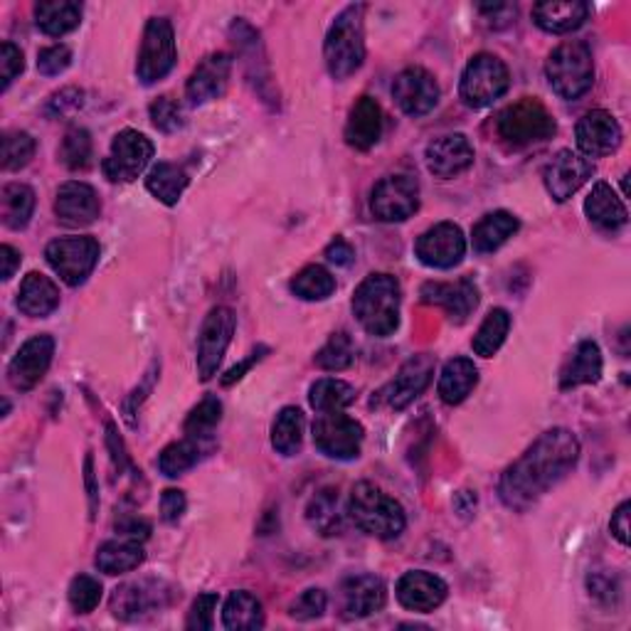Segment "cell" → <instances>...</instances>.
Returning <instances> with one entry per match:
<instances>
[{
	"instance_id": "cell-6",
	"label": "cell",
	"mask_w": 631,
	"mask_h": 631,
	"mask_svg": "<svg viewBox=\"0 0 631 631\" xmlns=\"http://www.w3.org/2000/svg\"><path fill=\"white\" fill-rule=\"evenodd\" d=\"M499 136L514 149H526V146L543 143L553 139L557 124L553 114L538 102V99H520L499 114Z\"/></svg>"
},
{
	"instance_id": "cell-53",
	"label": "cell",
	"mask_w": 631,
	"mask_h": 631,
	"mask_svg": "<svg viewBox=\"0 0 631 631\" xmlns=\"http://www.w3.org/2000/svg\"><path fill=\"white\" fill-rule=\"evenodd\" d=\"M215 609H217V594L205 592L193 602V609L188 615V629H198V631H207L213 629L215 621Z\"/></svg>"
},
{
	"instance_id": "cell-59",
	"label": "cell",
	"mask_w": 631,
	"mask_h": 631,
	"mask_svg": "<svg viewBox=\"0 0 631 631\" xmlns=\"http://www.w3.org/2000/svg\"><path fill=\"white\" fill-rule=\"evenodd\" d=\"M118 533H122L124 538H131V541H146L151 533V526L149 523H143V520L139 518H129V520H122L118 523Z\"/></svg>"
},
{
	"instance_id": "cell-44",
	"label": "cell",
	"mask_w": 631,
	"mask_h": 631,
	"mask_svg": "<svg viewBox=\"0 0 631 631\" xmlns=\"http://www.w3.org/2000/svg\"><path fill=\"white\" fill-rule=\"evenodd\" d=\"M306 520L321 535H336L341 530V514H338V493L333 489H321L308 501Z\"/></svg>"
},
{
	"instance_id": "cell-12",
	"label": "cell",
	"mask_w": 631,
	"mask_h": 631,
	"mask_svg": "<svg viewBox=\"0 0 631 631\" xmlns=\"http://www.w3.org/2000/svg\"><path fill=\"white\" fill-rule=\"evenodd\" d=\"M237 318L232 308L215 306L205 316L203 328H200L198 336V375L203 382H207L217 373L219 363H223V355L232 343Z\"/></svg>"
},
{
	"instance_id": "cell-49",
	"label": "cell",
	"mask_w": 631,
	"mask_h": 631,
	"mask_svg": "<svg viewBox=\"0 0 631 631\" xmlns=\"http://www.w3.org/2000/svg\"><path fill=\"white\" fill-rule=\"evenodd\" d=\"M35 155V139L27 131H11L3 139V168L21 171Z\"/></svg>"
},
{
	"instance_id": "cell-23",
	"label": "cell",
	"mask_w": 631,
	"mask_h": 631,
	"mask_svg": "<svg viewBox=\"0 0 631 631\" xmlns=\"http://www.w3.org/2000/svg\"><path fill=\"white\" fill-rule=\"evenodd\" d=\"M621 126L605 109L588 112L578 124V149L590 159H602L619 149Z\"/></svg>"
},
{
	"instance_id": "cell-43",
	"label": "cell",
	"mask_w": 631,
	"mask_h": 631,
	"mask_svg": "<svg viewBox=\"0 0 631 631\" xmlns=\"http://www.w3.org/2000/svg\"><path fill=\"white\" fill-rule=\"evenodd\" d=\"M291 291L304 301H324L336 291V279L321 264H308L291 279Z\"/></svg>"
},
{
	"instance_id": "cell-2",
	"label": "cell",
	"mask_w": 631,
	"mask_h": 631,
	"mask_svg": "<svg viewBox=\"0 0 631 631\" xmlns=\"http://www.w3.org/2000/svg\"><path fill=\"white\" fill-rule=\"evenodd\" d=\"M400 281L392 274H370L353 294V314L375 338H388L400 326Z\"/></svg>"
},
{
	"instance_id": "cell-54",
	"label": "cell",
	"mask_w": 631,
	"mask_h": 631,
	"mask_svg": "<svg viewBox=\"0 0 631 631\" xmlns=\"http://www.w3.org/2000/svg\"><path fill=\"white\" fill-rule=\"evenodd\" d=\"M25 67V60H23V52L21 48H15L13 42H3L0 45V87L8 89L11 87V81L21 75Z\"/></svg>"
},
{
	"instance_id": "cell-35",
	"label": "cell",
	"mask_w": 631,
	"mask_h": 631,
	"mask_svg": "<svg viewBox=\"0 0 631 631\" xmlns=\"http://www.w3.org/2000/svg\"><path fill=\"white\" fill-rule=\"evenodd\" d=\"M146 560V553L139 541L124 538V541H109L97 551L94 563L99 572L104 575H124L131 572Z\"/></svg>"
},
{
	"instance_id": "cell-14",
	"label": "cell",
	"mask_w": 631,
	"mask_h": 631,
	"mask_svg": "<svg viewBox=\"0 0 631 631\" xmlns=\"http://www.w3.org/2000/svg\"><path fill=\"white\" fill-rule=\"evenodd\" d=\"M171 602V588L161 580H136L116 588L112 594V611L116 619L134 621L153 611H161Z\"/></svg>"
},
{
	"instance_id": "cell-39",
	"label": "cell",
	"mask_w": 631,
	"mask_h": 631,
	"mask_svg": "<svg viewBox=\"0 0 631 631\" xmlns=\"http://www.w3.org/2000/svg\"><path fill=\"white\" fill-rule=\"evenodd\" d=\"M304 442V413L299 407H283L272 425V446L281 456H296Z\"/></svg>"
},
{
	"instance_id": "cell-11",
	"label": "cell",
	"mask_w": 631,
	"mask_h": 631,
	"mask_svg": "<svg viewBox=\"0 0 631 631\" xmlns=\"http://www.w3.org/2000/svg\"><path fill=\"white\" fill-rule=\"evenodd\" d=\"M419 207V182L407 173H395V176L382 178L373 188L370 210L380 223H405L413 217Z\"/></svg>"
},
{
	"instance_id": "cell-33",
	"label": "cell",
	"mask_w": 631,
	"mask_h": 631,
	"mask_svg": "<svg viewBox=\"0 0 631 631\" xmlns=\"http://www.w3.org/2000/svg\"><path fill=\"white\" fill-rule=\"evenodd\" d=\"M518 217L506 213V210H496V213L483 215L477 225H474L471 242L474 250L479 254H491L496 252L499 247L506 244L510 237L518 232Z\"/></svg>"
},
{
	"instance_id": "cell-15",
	"label": "cell",
	"mask_w": 631,
	"mask_h": 631,
	"mask_svg": "<svg viewBox=\"0 0 631 631\" xmlns=\"http://www.w3.org/2000/svg\"><path fill=\"white\" fill-rule=\"evenodd\" d=\"M417 260L432 269H452L464 260L466 237L459 225L439 223L419 237L415 244Z\"/></svg>"
},
{
	"instance_id": "cell-5",
	"label": "cell",
	"mask_w": 631,
	"mask_h": 631,
	"mask_svg": "<svg viewBox=\"0 0 631 631\" xmlns=\"http://www.w3.org/2000/svg\"><path fill=\"white\" fill-rule=\"evenodd\" d=\"M545 77L557 97L575 102L594 85V60L588 42L570 40L551 52L545 62Z\"/></svg>"
},
{
	"instance_id": "cell-48",
	"label": "cell",
	"mask_w": 631,
	"mask_h": 631,
	"mask_svg": "<svg viewBox=\"0 0 631 631\" xmlns=\"http://www.w3.org/2000/svg\"><path fill=\"white\" fill-rule=\"evenodd\" d=\"M102 582L89 578V575H77L75 580L70 584V605L77 615H89L99 607L102 602Z\"/></svg>"
},
{
	"instance_id": "cell-62",
	"label": "cell",
	"mask_w": 631,
	"mask_h": 631,
	"mask_svg": "<svg viewBox=\"0 0 631 631\" xmlns=\"http://www.w3.org/2000/svg\"><path fill=\"white\" fill-rule=\"evenodd\" d=\"M262 353H267V349H262V351H257V353H252V355H250V358H247L244 363H240V365H235V368H232L230 373H227V375H225V378H223V386H232V382H235V380H240V378H242V375H244L247 370H250V368H252V365H254V363H257V361L262 358Z\"/></svg>"
},
{
	"instance_id": "cell-13",
	"label": "cell",
	"mask_w": 631,
	"mask_h": 631,
	"mask_svg": "<svg viewBox=\"0 0 631 631\" xmlns=\"http://www.w3.org/2000/svg\"><path fill=\"white\" fill-rule=\"evenodd\" d=\"M153 159V143L141 131L124 129L114 136L112 151L102 163L104 176L112 182H131L141 176Z\"/></svg>"
},
{
	"instance_id": "cell-32",
	"label": "cell",
	"mask_w": 631,
	"mask_h": 631,
	"mask_svg": "<svg viewBox=\"0 0 631 631\" xmlns=\"http://www.w3.org/2000/svg\"><path fill=\"white\" fill-rule=\"evenodd\" d=\"M479 386V368L469 358H454L444 365L439 375V397L446 405H459Z\"/></svg>"
},
{
	"instance_id": "cell-22",
	"label": "cell",
	"mask_w": 631,
	"mask_h": 631,
	"mask_svg": "<svg viewBox=\"0 0 631 631\" xmlns=\"http://www.w3.org/2000/svg\"><path fill=\"white\" fill-rule=\"evenodd\" d=\"M232 75V58L227 52H215L200 62L186 85V94L190 104H207L213 99L223 97Z\"/></svg>"
},
{
	"instance_id": "cell-24",
	"label": "cell",
	"mask_w": 631,
	"mask_h": 631,
	"mask_svg": "<svg viewBox=\"0 0 631 631\" xmlns=\"http://www.w3.org/2000/svg\"><path fill=\"white\" fill-rule=\"evenodd\" d=\"M54 213H58V219L62 225L87 227L94 223L99 213H102V203H99L97 190L87 186V182L70 180L58 190Z\"/></svg>"
},
{
	"instance_id": "cell-21",
	"label": "cell",
	"mask_w": 631,
	"mask_h": 631,
	"mask_svg": "<svg viewBox=\"0 0 631 631\" xmlns=\"http://www.w3.org/2000/svg\"><path fill=\"white\" fill-rule=\"evenodd\" d=\"M427 168L437 178H456L459 173L469 171L474 163V146L464 134L439 136L425 151Z\"/></svg>"
},
{
	"instance_id": "cell-45",
	"label": "cell",
	"mask_w": 631,
	"mask_h": 631,
	"mask_svg": "<svg viewBox=\"0 0 631 631\" xmlns=\"http://www.w3.org/2000/svg\"><path fill=\"white\" fill-rule=\"evenodd\" d=\"M223 419V405H219L217 397H205L200 405L188 415L186 419V437L200 439V442H207L213 437L215 427Z\"/></svg>"
},
{
	"instance_id": "cell-20",
	"label": "cell",
	"mask_w": 631,
	"mask_h": 631,
	"mask_svg": "<svg viewBox=\"0 0 631 631\" xmlns=\"http://www.w3.org/2000/svg\"><path fill=\"white\" fill-rule=\"evenodd\" d=\"M434 375V358L432 355H415L409 358L392 378L390 386L382 390V400L388 402L392 409H405L409 402H415L429 388Z\"/></svg>"
},
{
	"instance_id": "cell-10",
	"label": "cell",
	"mask_w": 631,
	"mask_h": 631,
	"mask_svg": "<svg viewBox=\"0 0 631 631\" xmlns=\"http://www.w3.org/2000/svg\"><path fill=\"white\" fill-rule=\"evenodd\" d=\"M363 437V425L343 415V409L341 413H321V417L314 422V444L328 459H358Z\"/></svg>"
},
{
	"instance_id": "cell-57",
	"label": "cell",
	"mask_w": 631,
	"mask_h": 631,
	"mask_svg": "<svg viewBox=\"0 0 631 631\" xmlns=\"http://www.w3.org/2000/svg\"><path fill=\"white\" fill-rule=\"evenodd\" d=\"M629 508H631L629 501L621 503L615 514H611V523H609L611 535H615L621 545H629Z\"/></svg>"
},
{
	"instance_id": "cell-27",
	"label": "cell",
	"mask_w": 631,
	"mask_h": 631,
	"mask_svg": "<svg viewBox=\"0 0 631 631\" xmlns=\"http://www.w3.org/2000/svg\"><path fill=\"white\" fill-rule=\"evenodd\" d=\"M382 136V109L373 97H361L353 104L349 124H345V141L358 151H370Z\"/></svg>"
},
{
	"instance_id": "cell-58",
	"label": "cell",
	"mask_w": 631,
	"mask_h": 631,
	"mask_svg": "<svg viewBox=\"0 0 631 631\" xmlns=\"http://www.w3.org/2000/svg\"><path fill=\"white\" fill-rule=\"evenodd\" d=\"M326 257H328V262H333L336 267H349V264L355 257V252H353V247L349 242L341 240V237H336V240L328 244Z\"/></svg>"
},
{
	"instance_id": "cell-61",
	"label": "cell",
	"mask_w": 631,
	"mask_h": 631,
	"mask_svg": "<svg viewBox=\"0 0 631 631\" xmlns=\"http://www.w3.org/2000/svg\"><path fill=\"white\" fill-rule=\"evenodd\" d=\"M0 262H3V281H8L15 274V269L21 267V252L13 250L11 244H3L0 247Z\"/></svg>"
},
{
	"instance_id": "cell-29",
	"label": "cell",
	"mask_w": 631,
	"mask_h": 631,
	"mask_svg": "<svg viewBox=\"0 0 631 631\" xmlns=\"http://www.w3.org/2000/svg\"><path fill=\"white\" fill-rule=\"evenodd\" d=\"M58 306H60L58 283L40 272L27 274L21 283V291H17V308H21L25 316L42 318L50 316Z\"/></svg>"
},
{
	"instance_id": "cell-46",
	"label": "cell",
	"mask_w": 631,
	"mask_h": 631,
	"mask_svg": "<svg viewBox=\"0 0 631 631\" xmlns=\"http://www.w3.org/2000/svg\"><path fill=\"white\" fill-rule=\"evenodd\" d=\"M353 355H355V351H353L351 336L345 333V331H338V333H333L331 338H328V343L324 345L321 351L316 353V365L321 370L338 373V370L351 368Z\"/></svg>"
},
{
	"instance_id": "cell-60",
	"label": "cell",
	"mask_w": 631,
	"mask_h": 631,
	"mask_svg": "<svg viewBox=\"0 0 631 631\" xmlns=\"http://www.w3.org/2000/svg\"><path fill=\"white\" fill-rule=\"evenodd\" d=\"M106 442H109V450H112V459L114 464L118 466V469H124V466H129V454H126L124 450V442H122V437L116 434V429L109 425V437H106Z\"/></svg>"
},
{
	"instance_id": "cell-25",
	"label": "cell",
	"mask_w": 631,
	"mask_h": 631,
	"mask_svg": "<svg viewBox=\"0 0 631 631\" xmlns=\"http://www.w3.org/2000/svg\"><path fill=\"white\" fill-rule=\"evenodd\" d=\"M397 600L400 605L409 611H419V615H427V611H434L450 594V588L442 578H437L432 572L425 570H413L405 572L397 582Z\"/></svg>"
},
{
	"instance_id": "cell-18",
	"label": "cell",
	"mask_w": 631,
	"mask_h": 631,
	"mask_svg": "<svg viewBox=\"0 0 631 631\" xmlns=\"http://www.w3.org/2000/svg\"><path fill=\"white\" fill-rule=\"evenodd\" d=\"M392 99L407 116H425L439 102V85L427 70L407 67L392 81Z\"/></svg>"
},
{
	"instance_id": "cell-36",
	"label": "cell",
	"mask_w": 631,
	"mask_h": 631,
	"mask_svg": "<svg viewBox=\"0 0 631 631\" xmlns=\"http://www.w3.org/2000/svg\"><path fill=\"white\" fill-rule=\"evenodd\" d=\"M188 173L176 166V163H155L149 176H146V188H149V193L155 200L171 207L178 205V200L188 188Z\"/></svg>"
},
{
	"instance_id": "cell-50",
	"label": "cell",
	"mask_w": 631,
	"mask_h": 631,
	"mask_svg": "<svg viewBox=\"0 0 631 631\" xmlns=\"http://www.w3.org/2000/svg\"><path fill=\"white\" fill-rule=\"evenodd\" d=\"M151 122L159 131L163 134H176L186 126V114H182V106L171 97H161L151 104Z\"/></svg>"
},
{
	"instance_id": "cell-51",
	"label": "cell",
	"mask_w": 631,
	"mask_h": 631,
	"mask_svg": "<svg viewBox=\"0 0 631 631\" xmlns=\"http://www.w3.org/2000/svg\"><path fill=\"white\" fill-rule=\"evenodd\" d=\"M326 605H328V597L324 590H306V592H301L294 602H291L289 615L301 621L318 619L326 611Z\"/></svg>"
},
{
	"instance_id": "cell-52",
	"label": "cell",
	"mask_w": 631,
	"mask_h": 631,
	"mask_svg": "<svg viewBox=\"0 0 631 631\" xmlns=\"http://www.w3.org/2000/svg\"><path fill=\"white\" fill-rule=\"evenodd\" d=\"M72 65V50L67 45H52L38 54V70L45 77H58Z\"/></svg>"
},
{
	"instance_id": "cell-37",
	"label": "cell",
	"mask_w": 631,
	"mask_h": 631,
	"mask_svg": "<svg viewBox=\"0 0 631 631\" xmlns=\"http://www.w3.org/2000/svg\"><path fill=\"white\" fill-rule=\"evenodd\" d=\"M223 624L230 631H254L264 627L262 602L252 592H232L223 607Z\"/></svg>"
},
{
	"instance_id": "cell-42",
	"label": "cell",
	"mask_w": 631,
	"mask_h": 631,
	"mask_svg": "<svg viewBox=\"0 0 631 631\" xmlns=\"http://www.w3.org/2000/svg\"><path fill=\"white\" fill-rule=\"evenodd\" d=\"M510 331V316L506 308H493L491 314L483 318V324L479 326L477 336H474L471 349L481 358H493L499 353V349L506 341V336Z\"/></svg>"
},
{
	"instance_id": "cell-3",
	"label": "cell",
	"mask_w": 631,
	"mask_h": 631,
	"mask_svg": "<svg viewBox=\"0 0 631 631\" xmlns=\"http://www.w3.org/2000/svg\"><path fill=\"white\" fill-rule=\"evenodd\" d=\"M349 516L363 533L380 541H392L405 530V510L400 503L388 496L380 487L370 481L355 483L349 499Z\"/></svg>"
},
{
	"instance_id": "cell-17",
	"label": "cell",
	"mask_w": 631,
	"mask_h": 631,
	"mask_svg": "<svg viewBox=\"0 0 631 631\" xmlns=\"http://www.w3.org/2000/svg\"><path fill=\"white\" fill-rule=\"evenodd\" d=\"M54 355V338L42 333L35 336L30 341L21 345V351L15 353V358L8 365V380L11 386L21 392L33 390L45 378Z\"/></svg>"
},
{
	"instance_id": "cell-19",
	"label": "cell",
	"mask_w": 631,
	"mask_h": 631,
	"mask_svg": "<svg viewBox=\"0 0 631 631\" xmlns=\"http://www.w3.org/2000/svg\"><path fill=\"white\" fill-rule=\"evenodd\" d=\"M388 588L375 575H351L341 582V611L345 619H365L386 607Z\"/></svg>"
},
{
	"instance_id": "cell-40",
	"label": "cell",
	"mask_w": 631,
	"mask_h": 631,
	"mask_svg": "<svg viewBox=\"0 0 631 631\" xmlns=\"http://www.w3.org/2000/svg\"><path fill=\"white\" fill-rule=\"evenodd\" d=\"M308 402L316 413H341L355 402V388L345 380L321 378L311 386Z\"/></svg>"
},
{
	"instance_id": "cell-31",
	"label": "cell",
	"mask_w": 631,
	"mask_h": 631,
	"mask_svg": "<svg viewBox=\"0 0 631 631\" xmlns=\"http://www.w3.org/2000/svg\"><path fill=\"white\" fill-rule=\"evenodd\" d=\"M590 5L580 0H565V3H538L533 5V21L545 33L565 35L578 30L588 21Z\"/></svg>"
},
{
	"instance_id": "cell-16",
	"label": "cell",
	"mask_w": 631,
	"mask_h": 631,
	"mask_svg": "<svg viewBox=\"0 0 631 631\" xmlns=\"http://www.w3.org/2000/svg\"><path fill=\"white\" fill-rule=\"evenodd\" d=\"M592 171L594 166L584 155L570 149L557 151L543 171L545 190L551 193L555 203H565V200H570L592 178Z\"/></svg>"
},
{
	"instance_id": "cell-55",
	"label": "cell",
	"mask_w": 631,
	"mask_h": 631,
	"mask_svg": "<svg viewBox=\"0 0 631 631\" xmlns=\"http://www.w3.org/2000/svg\"><path fill=\"white\" fill-rule=\"evenodd\" d=\"M186 506H188L186 493L178 491V489L163 491L161 516H163V520H166V523H178V520L182 518V514H186Z\"/></svg>"
},
{
	"instance_id": "cell-4",
	"label": "cell",
	"mask_w": 631,
	"mask_h": 631,
	"mask_svg": "<svg viewBox=\"0 0 631 631\" xmlns=\"http://www.w3.org/2000/svg\"><path fill=\"white\" fill-rule=\"evenodd\" d=\"M365 5H349L336 17L326 35L324 58L333 79H349L363 67L365 60V33H363Z\"/></svg>"
},
{
	"instance_id": "cell-30",
	"label": "cell",
	"mask_w": 631,
	"mask_h": 631,
	"mask_svg": "<svg viewBox=\"0 0 631 631\" xmlns=\"http://www.w3.org/2000/svg\"><path fill=\"white\" fill-rule=\"evenodd\" d=\"M602 378V351L594 341H582L570 353L560 370V388L572 390L578 386H592Z\"/></svg>"
},
{
	"instance_id": "cell-41",
	"label": "cell",
	"mask_w": 631,
	"mask_h": 631,
	"mask_svg": "<svg viewBox=\"0 0 631 631\" xmlns=\"http://www.w3.org/2000/svg\"><path fill=\"white\" fill-rule=\"evenodd\" d=\"M200 454H203V442L193 437L180 439V442L168 444L166 450L159 456V469L161 474H166L168 479H178L182 474L193 469L200 462Z\"/></svg>"
},
{
	"instance_id": "cell-8",
	"label": "cell",
	"mask_w": 631,
	"mask_h": 631,
	"mask_svg": "<svg viewBox=\"0 0 631 631\" xmlns=\"http://www.w3.org/2000/svg\"><path fill=\"white\" fill-rule=\"evenodd\" d=\"M173 67H176V35H173V25L168 17H151L143 30L136 75H139L141 85H155Z\"/></svg>"
},
{
	"instance_id": "cell-9",
	"label": "cell",
	"mask_w": 631,
	"mask_h": 631,
	"mask_svg": "<svg viewBox=\"0 0 631 631\" xmlns=\"http://www.w3.org/2000/svg\"><path fill=\"white\" fill-rule=\"evenodd\" d=\"M45 257L62 281L70 287H79L97 267L99 242L94 237H65V240L50 242Z\"/></svg>"
},
{
	"instance_id": "cell-1",
	"label": "cell",
	"mask_w": 631,
	"mask_h": 631,
	"mask_svg": "<svg viewBox=\"0 0 631 631\" xmlns=\"http://www.w3.org/2000/svg\"><path fill=\"white\" fill-rule=\"evenodd\" d=\"M580 459V442L570 429H547L533 446L503 471L499 496L510 510H528L557 487Z\"/></svg>"
},
{
	"instance_id": "cell-7",
	"label": "cell",
	"mask_w": 631,
	"mask_h": 631,
	"mask_svg": "<svg viewBox=\"0 0 631 631\" xmlns=\"http://www.w3.org/2000/svg\"><path fill=\"white\" fill-rule=\"evenodd\" d=\"M510 87V72L496 54L479 52L466 65L459 85V94L466 106L483 109L506 94Z\"/></svg>"
},
{
	"instance_id": "cell-26",
	"label": "cell",
	"mask_w": 631,
	"mask_h": 631,
	"mask_svg": "<svg viewBox=\"0 0 631 631\" xmlns=\"http://www.w3.org/2000/svg\"><path fill=\"white\" fill-rule=\"evenodd\" d=\"M419 296H422L425 304L442 306L456 321H466V316H471V311L479 306L477 283L466 277L454 283L429 281L419 291Z\"/></svg>"
},
{
	"instance_id": "cell-56",
	"label": "cell",
	"mask_w": 631,
	"mask_h": 631,
	"mask_svg": "<svg viewBox=\"0 0 631 631\" xmlns=\"http://www.w3.org/2000/svg\"><path fill=\"white\" fill-rule=\"evenodd\" d=\"M81 97H85V94H81V91L75 89V87L62 89L60 94H54L50 99L48 112L54 114V116H62V114H67V112H75V109H79L81 104H85V99H81Z\"/></svg>"
},
{
	"instance_id": "cell-38",
	"label": "cell",
	"mask_w": 631,
	"mask_h": 631,
	"mask_svg": "<svg viewBox=\"0 0 631 631\" xmlns=\"http://www.w3.org/2000/svg\"><path fill=\"white\" fill-rule=\"evenodd\" d=\"M35 210V193L30 186L23 182H11L0 190V215H3V225L11 230H23L30 223Z\"/></svg>"
},
{
	"instance_id": "cell-34",
	"label": "cell",
	"mask_w": 631,
	"mask_h": 631,
	"mask_svg": "<svg viewBox=\"0 0 631 631\" xmlns=\"http://www.w3.org/2000/svg\"><path fill=\"white\" fill-rule=\"evenodd\" d=\"M35 23L50 38H62L79 27L81 5L72 3V0H42L35 5Z\"/></svg>"
},
{
	"instance_id": "cell-63",
	"label": "cell",
	"mask_w": 631,
	"mask_h": 631,
	"mask_svg": "<svg viewBox=\"0 0 631 631\" xmlns=\"http://www.w3.org/2000/svg\"><path fill=\"white\" fill-rule=\"evenodd\" d=\"M85 471H87V491H89V503H91V516H94V510H97V487H94V462H91V454L87 456V462H85Z\"/></svg>"
},
{
	"instance_id": "cell-47",
	"label": "cell",
	"mask_w": 631,
	"mask_h": 631,
	"mask_svg": "<svg viewBox=\"0 0 631 631\" xmlns=\"http://www.w3.org/2000/svg\"><path fill=\"white\" fill-rule=\"evenodd\" d=\"M60 159L70 171H81L89 166L91 159V136L87 129H70L62 141Z\"/></svg>"
},
{
	"instance_id": "cell-28",
	"label": "cell",
	"mask_w": 631,
	"mask_h": 631,
	"mask_svg": "<svg viewBox=\"0 0 631 631\" xmlns=\"http://www.w3.org/2000/svg\"><path fill=\"white\" fill-rule=\"evenodd\" d=\"M584 215L590 217L592 225L607 232H615L629 223L624 200L611 190L609 182H597L592 188V193L584 200Z\"/></svg>"
}]
</instances>
